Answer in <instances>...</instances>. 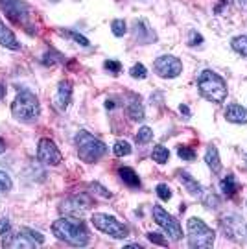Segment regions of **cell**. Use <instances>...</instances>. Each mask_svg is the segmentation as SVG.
Segmentation results:
<instances>
[{"label": "cell", "instance_id": "obj_35", "mask_svg": "<svg viewBox=\"0 0 247 249\" xmlns=\"http://www.w3.org/2000/svg\"><path fill=\"white\" fill-rule=\"evenodd\" d=\"M148 240L153 244H159V246H166V240L160 236L159 232H148Z\"/></svg>", "mask_w": 247, "mask_h": 249}, {"label": "cell", "instance_id": "obj_16", "mask_svg": "<svg viewBox=\"0 0 247 249\" xmlns=\"http://www.w3.org/2000/svg\"><path fill=\"white\" fill-rule=\"evenodd\" d=\"M225 118L232 124H247V109L238 104H232L225 109Z\"/></svg>", "mask_w": 247, "mask_h": 249}, {"label": "cell", "instance_id": "obj_39", "mask_svg": "<svg viewBox=\"0 0 247 249\" xmlns=\"http://www.w3.org/2000/svg\"><path fill=\"white\" fill-rule=\"evenodd\" d=\"M179 111H181V113H185L186 116L190 115V109H188L186 106H181V107H179Z\"/></svg>", "mask_w": 247, "mask_h": 249}, {"label": "cell", "instance_id": "obj_17", "mask_svg": "<svg viewBox=\"0 0 247 249\" xmlns=\"http://www.w3.org/2000/svg\"><path fill=\"white\" fill-rule=\"evenodd\" d=\"M125 113L131 120H144V107L141 104V98L135 96V94H129V102L125 106Z\"/></svg>", "mask_w": 247, "mask_h": 249}, {"label": "cell", "instance_id": "obj_37", "mask_svg": "<svg viewBox=\"0 0 247 249\" xmlns=\"http://www.w3.org/2000/svg\"><path fill=\"white\" fill-rule=\"evenodd\" d=\"M9 229H11V225H9L8 220H0V236H4L6 232H9Z\"/></svg>", "mask_w": 247, "mask_h": 249}, {"label": "cell", "instance_id": "obj_28", "mask_svg": "<svg viewBox=\"0 0 247 249\" xmlns=\"http://www.w3.org/2000/svg\"><path fill=\"white\" fill-rule=\"evenodd\" d=\"M129 74H131L135 80H144L148 76V71H146V67L142 63H135L131 67V71H129Z\"/></svg>", "mask_w": 247, "mask_h": 249}, {"label": "cell", "instance_id": "obj_38", "mask_svg": "<svg viewBox=\"0 0 247 249\" xmlns=\"http://www.w3.org/2000/svg\"><path fill=\"white\" fill-rule=\"evenodd\" d=\"M4 96H6V85L0 83V100H4Z\"/></svg>", "mask_w": 247, "mask_h": 249}, {"label": "cell", "instance_id": "obj_7", "mask_svg": "<svg viewBox=\"0 0 247 249\" xmlns=\"http://www.w3.org/2000/svg\"><path fill=\"white\" fill-rule=\"evenodd\" d=\"M151 214H153L155 223L159 225L160 229H164V232H166L172 240L177 242V240H181V238H183V229H181L179 222H177L172 214H168V211H164L160 205H153Z\"/></svg>", "mask_w": 247, "mask_h": 249}, {"label": "cell", "instance_id": "obj_33", "mask_svg": "<svg viewBox=\"0 0 247 249\" xmlns=\"http://www.w3.org/2000/svg\"><path fill=\"white\" fill-rule=\"evenodd\" d=\"M67 36L71 37V39H74L76 43H80L81 46H88V45H90L87 37H83L81 34H76V32H72V30H69V32H67Z\"/></svg>", "mask_w": 247, "mask_h": 249}, {"label": "cell", "instance_id": "obj_21", "mask_svg": "<svg viewBox=\"0 0 247 249\" xmlns=\"http://www.w3.org/2000/svg\"><path fill=\"white\" fill-rule=\"evenodd\" d=\"M220 187H221V192H225V194L232 196V194H236V190H238V183H236L234 176H227V178L221 181Z\"/></svg>", "mask_w": 247, "mask_h": 249}, {"label": "cell", "instance_id": "obj_34", "mask_svg": "<svg viewBox=\"0 0 247 249\" xmlns=\"http://www.w3.org/2000/svg\"><path fill=\"white\" fill-rule=\"evenodd\" d=\"M90 190H96V194H98V196L106 197V199H109V197H111V192H109L107 188L102 187L100 183H90Z\"/></svg>", "mask_w": 247, "mask_h": 249}, {"label": "cell", "instance_id": "obj_6", "mask_svg": "<svg viewBox=\"0 0 247 249\" xmlns=\"http://www.w3.org/2000/svg\"><path fill=\"white\" fill-rule=\"evenodd\" d=\"M90 222H92V225L96 227L98 231H102L104 234H109V236L118 238V240L127 238V227H125L122 222H118L115 216L96 213V214H92Z\"/></svg>", "mask_w": 247, "mask_h": 249}, {"label": "cell", "instance_id": "obj_14", "mask_svg": "<svg viewBox=\"0 0 247 249\" xmlns=\"http://www.w3.org/2000/svg\"><path fill=\"white\" fill-rule=\"evenodd\" d=\"M0 45L4 48H8V50H20V45H18L15 34L4 24L2 18H0Z\"/></svg>", "mask_w": 247, "mask_h": 249}, {"label": "cell", "instance_id": "obj_22", "mask_svg": "<svg viewBox=\"0 0 247 249\" xmlns=\"http://www.w3.org/2000/svg\"><path fill=\"white\" fill-rule=\"evenodd\" d=\"M230 46H232V50H234V52H238L240 55L247 57V36L234 37V39L230 41Z\"/></svg>", "mask_w": 247, "mask_h": 249}, {"label": "cell", "instance_id": "obj_40", "mask_svg": "<svg viewBox=\"0 0 247 249\" xmlns=\"http://www.w3.org/2000/svg\"><path fill=\"white\" fill-rule=\"evenodd\" d=\"M238 6L246 11V9H247V0H238Z\"/></svg>", "mask_w": 247, "mask_h": 249}, {"label": "cell", "instance_id": "obj_12", "mask_svg": "<svg viewBox=\"0 0 247 249\" xmlns=\"http://www.w3.org/2000/svg\"><path fill=\"white\" fill-rule=\"evenodd\" d=\"M71 100H72V83L69 80H65L57 87V92L53 96V106L57 107L59 111H65L69 107V104H71Z\"/></svg>", "mask_w": 247, "mask_h": 249}, {"label": "cell", "instance_id": "obj_23", "mask_svg": "<svg viewBox=\"0 0 247 249\" xmlns=\"http://www.w3.org/2000/svg\"><path fill=\"white\" fill-rule=\"evenodd\" d=\"M168 157H170V151H168V148H164V146H155L153 148V151H151V159L155 160V162H159V164H164L168 160Z\"/></svg>", "mask_w": 247, "mask_h": 249}, {"label": "cell", "instance_id": "obj_41", "mask_svg": "<svg viewBox=\"0 0 247 249\" xmlns=\"http://www.w3.org/2000/svg\"><path fill=\"white\" fill-rule=\"evenodd\" d=\"M106 107H107V109H113V107H115V102H113V100H107Z\"/></svg>", "mask_w": 247, "mask_h": 249}, {"label": "cell", "instance_id": "obj_29", "mask_svg": "<svg viewBox=\"0 0 247 249\" xmlns=\"http://www.w3.org/2000/svg\"><path fill=\"white\" fill-rule=\"evenodd\" d=\"M13 188V181L6 172L0 170V192H9Z\"/></svg>", "mask_w": 247, "mask_h": 249}, {"label": "cell", "instance_id": "obj_10", "mask_svg": "<svg viewBox=\"0 0 247 249\" xmlns=\"http://www.w3.org/2000/svg\"><path fill=\"white\" fill-rule=\"evenodd\" d=\"M0 9L8 15L11 20L18 24H26L30 17V9L22 0H0Z\"/></svg>", "mask_w": 247, "mask_h": 249}, {"label": "cell", "instance_id": "obj_9", "mask_svg": "<svg viewBox=\"0 0 247 249\" xmlns=\"http://www.w3.org/2000/svg\"><path fill=\"white\" fill-rule=\"evenodd\" d=\"M153 69L160 78H177L183 72V63L176 55H160L153 63Z\"/></svg>", "mask_w": 247, "mask_h": 249}, {"label": "cell", "instance_id": "obj_11", "mask_svg": "<svg viewBox=\"0 0 247 249\" xmlns=\"http://www.w3.org/2000/svg\"><path fill=\"white\" fill-rule=\"evenodd\" d=\"M90 207V199L87 196H72L61 203V211L69 216H81Z\"/></svg>", "mask_w": 247, "mask_h": 249}, {"label": "cell", "instance_id": "obj_24", "mask_svg": "<svg viewBox=\"0 0 247 249\" xmlns=\"http://www.w3.org/2000/svg\"><path fill=\"white\" fill-rule=\"evenodd\" d=\"M113 151H115L116 157H125L131 153V144L125 142V141H116L115 146H113Z\"/></svg>", "mask_w": 247, "mask_h": 249}, {"label": "cell", "instance_id": "obj_27", "mask_svg": "<svg viewBox=\"0 0 247 249\" xmlns=\"http://www.w3.org/2000/svg\"><path fill=\"white\" fill-rule=\"evenodd\" d=\"M22 234H24V236H28V238L34 242L35 246H41V244H44V236L41 234V232L34 231V229H28V227H24V229H22Z\"/></svg>", "mask_w": 247, "mask_h": 249}, {"label": "cell", "instance_id": "obj_13", "mask_svg": "<svg viewBox=\"0 0 247 249\" xmlns=\"http://www.w3.org/2000/svg\"><path fill=\"white\" fill-rule=\"evenodd\" d=\"M4 248H34L35 244L30 240L28 236L22 234V231L18 234H13V232H6L4 234Z\"/></svg>", "mask_w": 247, "mask_h": 249}, {"label": "cell", "instance_id": "obj_18", "mask_svg": "<svg viewBox=\"0 0 247 249\" xmlns=\"http://www.w3.org/2000/svg\"><path fill=\"white\" fill-rule=\"evenodd\" d=\"M179 181L185 185V188L192 194V196H201V192H203V188H201V185L195 181L188 172H181L179 174Z\"/></svg>", "mask_w": 247, "mask_h": 249}, {"label": "cell", "instance_id": "obj_32", "mask_svg": "<svg viewBox=\"0 0 247 249\" xmlns=\"http://www.w3.org/2000/svg\"><path fill=\"white\" fill-rule=\"evenodd\" d=\"M104 67H106V71H109L113 76L120 74V71H122V65H120V61H115V59H107V61L104 63Z\"/></svg>", "mask_w": 247, "mask_h": 249}, {"label": "cell", "instance_id": "obj_3", "mask_svg": "<svg viewBox=\"0 0 247 249\" xmlns=\"http://www.w3.org/2000/svg\"><path fill=\"white\" fill-rule=\"evenodd\" d=\"M11 115L15 116L18 122H35L41 115L39 98L32 90L22 89L11 104Z\"/></svg>", "mask_w": 247, "mask_h": 249}, {"label": "cell", "instance_id": "obj_2", "mask_svg": "<svg viewBox=\"0 0 247 249\" xmlns=\"http://www.w3.org/2000/svg\"><path fill=\"white\" fill-rule=\"evenodd\" d=\"M197 89L201 96L214 104H223L227 98V83L214 71H203L197 78Z\"/></svg>", "mask_w": 247, "mask_h": 249}, {"label": "cell", "instance_id": "obj_4", "mask_svg": "<svg viewBox=\"0 0 247 249\" xmlns=\"http://www.w3.org/2000/svg\"><path fill=\"white\" fill-rule=\"evenodd\" d=\"M76 148H78V155L83 162H96L107 153V146L100 139L92 137L87 131H80L76 135Z\"/></svg>", "mask_w": 247, "mask_h": 249}, {"label": "cell", "instance_id": "obj_15", "mask_svg": "<svg viewBox=\"0 0 247 249\" xmlns=\"http://www.w3.org/2000/svg\"><path fill=\"white\" fill-rule=\"evenodd\" d=\"M135 39L139 41V43H151V41H155V32L148 26V22L146 20H137L135 22Z\"/></svg>", "mask_w": 247, "mask_h": 249}, {"label": "cell", "instance_id": "obj_26", "mask_svg": "<svg viewBox=\"0 0 247 249\" xmlns=\"http://www.w3.org/2000/svg\"><path fill=\"white\" fill-rule=\"evenodd\" d=\"M111 30H113V34H115L116 37H124L125 32H127L125 20H124V18H115V20L111 22Z\"/></svg>", "mask_w": 247, "mask_h": 249}, {"label": "cell", "instance_id": "obj_8", "mask_svg": "<svg viewBox=\"0 0 247 249\" xmlns=\"http://www.w3.org/2000/svg\"><path fill=\"white\" fill-rule=\"evenodd\" d=\"M37 159L41 160L43 164H46V166H57L63 160V155L53 141L41 139L39 144H37Z\"/></svg>", "mask_w": 247, "mask_h": 249}, {"label": "cell", "instance_id": "obj_19", "mask_svg": "<svg viewBox=\"0 0 247 249\" xmlns=\"http://www.w3.org/2000/svg\"><path fill=\"white\" fill-rule=\"evenodd\" d=\"M118 176H120V179H122L127 187H131V188L141 187V179L137 176V172L133 168H129V166H124V168L118 170Z\"/></svg>", "mask_w": 247, "mask_h": 249}, {"label": "cell", "instance_id": "obj_36", "mask_svg": "<svg viewBox=\"0 0 247 249\" xmlns=\"http://www.w3.org/2000/svg\"><path fill=\"white\" fill-rule=\"evenodd\" d=\"M203 43V37L199 36L197 32H190V41H188V45L190 46H197Z\"/></svg>", "mask_w": 247, "mask_h": 249}, {"label": "cell", "instance_id": "obj_42", "mask_svg": "<svg viewBox=\"0 0 247 249\" xmlns=\"http://www.w3.org/2000/svg\"><path fill=\"white\" fill-rule=\"evenodd\" d=\"M4 151H6V142L0 139V153H4Z\"/></svg>", "mask_w": 247, "mask_h": 249}, {"label": "cell", "instance_id": "obj_25", "mask_svg": "<svg viewBox=\"0 0 247 249\" xmlns=\"http://www.w3.org/2000/svg\"><path fill=\"white\" fill-rule=\"evenodd\" d=\"M137 144H148L151 142V139H153V131H151L148 125H144V127H141L139 129V133H137Z\"/></svg>", "mask_w": 247, "mask_h": 249}, {"label": "cell", "instance_id": "obj_5", "mask_svg": "<svg viewBox=\"0 0 247 249\" xmlns=\"http://www.w3.org/2000/svg\"><path fill=\"white\" fill-rule=\"evenodd\" d=\"M186 231H188V244H190V248L209 249L214 246L216 232L212 231L203 220L190 218L188 223H186Z\"/></svg>", "mask_w": 247, "mask_h": 249}, {"label": "cell", "instance_id": "obj_30", "mask_svg": "<svg viewBox=\"0 0 247 249\" xmlns=\"http://www.w3.org/2000/svg\"><path fill=\"white\" fill-rule=\"evenodd\" d=\"M177 155L183 160H194L195 159V151L192 148H186V146H179L177 148Z\"/></svg>", "mask_w": 247, "mask_h": 249}, {"label": "cell", "instance_id": "obj_20", "mask_svg": "<svg viewBox=\"0 0 247 249\" xmlns=\"http://www.w3.org/2000/svg\"><path fill=\"white\" fill-rule=\"evenodd\" d=\"M205 162L207 166L214 172V174H220L221 172V162H220V153L214 146H209V150L205 153Z\"/></svg>", "mask_w": 247, "mask_h": 249}, {"label": "cell", "instance_id": "obj_1", "mask_svg": "<svg viewBox=\"0 0 247 249\" xmlns=\"http://www.w3.org/2000/svg\"><path fill=\"white\" fill-rule=\"evenodd\" d=\"M52 232L57 240L67 242L76 248H83L90 240L87 225L80 218H74V216H65V218L55 220L52 223Z\"/></svg>", "mask_w": 247, "mask_h": 249}, {"label": "cell", "instance_id": "obj_31", "mask_svg": "<svg viewBox=\"0 0 247 249\" xmlns=\"http://www.w3.org/2000/svg\"><path fill=\"white\" fill-rule=\"evenodd\" d=\"M155 192H157V196H159L160 199H162V201H168V199L172 197V190H170V187H168V185H164V183L157 185Z\"/></svg>", "mask_w": 247, "mask_h": 249}]
</instances>
